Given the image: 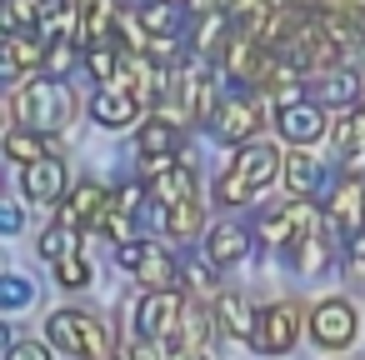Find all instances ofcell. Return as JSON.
<instances>
[{
  "label": "cell",
  "mask_w": 365,
  "mask_h": 360,
  "mask_svg": "<svg viewBox=\"0 0 365 360\" xmlns=\"http://www.w3.org/2000/svg\"><path fill=\"white\" fill-rule=\"evenodd\" d=\"M6 110H11V120H21V125H31V130H61L66 125V115H71V101H66V91H61V81H36V86H26V91H11V101H6Z\"/></svg>",
  "instance_id": "1"
},
{
  "label": "cell",
  "mask_w": 365,
  "mask_h": 360,
  "mask_svg": "<svg viewBox=\"0 0 365 360\" xmlns=\"http://www.w3.org/2000/svg\"><path fill=\"white\" fill-rule=\"evenodd\" d=\"M51 345L56 350H66V355H86V360H106L110 355V345H115V335L96 320V315H81V310H56L51 315Z\"/></svg>",
  "instance_id": "2"
},
{
  "label": "cell",
  "mask_w": 365,
  "mask_h": 360,
  "mask_svg": "<svg viewBox=\"0 0 365 360\" xmlns=\"http://www.w3.org/2000/svg\"><path fill=\"white\" fill-rule=\"evenodd\" d=\"M180 320H185V295H180V290H170V285H155V290L135 305V330H140V335L175 340Z\"/></svg>",
  "instance_id": "3"
},
{
  "label": "cell",
  "mask_w": 365,
  "mask_h": 360,
  "mask_svg": "<svg viewBox=\"0 0 365 360\" xmlns=\"http://www.w3.org/2000/svg\"><path fill=\"white\" fill-rule=\"evenodd\" d=\"M295 340H300V305H295V300L265 305L260 320H255L250 345H255L260 355H285V350H295Z\"/></svg>",
  "instance_id": "4"
},
{
  "label": "cell",
  "mask_w": 365,
  "mask_h": 360,
  "mask_svg": "<svg viewBox=\"0 0 365 360\" xmlns=\"http://www.w3.org/2000/svg\"><path fill=\"white\" fill-rule=\"evenodd\" d=\"M115 265H120V270H130V275H135L140 285H150V290L175 280V260H170L160 245H145V240H135V235L115 245Z\"/></svg>",
  "instance_id": "5"
},
{
  "label": "cell",
  "mask_w": 365,
  "mask_h": 360,
  "mask_svg": "<svg viewBox=\"0 0 365 360\" xmlns=\"http://www.w3.org/2000/svg\"><path fill=\"white\" fill-rule=\"evenodd\" d=\"M205 125H210V135H215L220 145H245V140L260 130V106H255L250 96H225Z\"/></svg>",
  "instance_id": "6"
},
{
  "label": "cell",
  "mask_w": 365,
  "mask_h": 360,
  "mask_svg": "<svg viewBox=\"0 0 365 360\" xmlns=\"http://www.w3.org/2000/svg\"><path fill=\"white\" fill-rule=\"evenodd\" d=\"M355 330H360V315H355L350 300H320L310 310V340L325 345V350H345L355 340Z\"/></svg>",
  "instance_id": "7"
},
{
  "label": "cell",
  "mask_w": 365,
  "mask_h": 360,
  "mask_svg": "<svg viewBox=\"0 0 365 360\" xmlns=\"http://www.w3.org/2000/svg\"><path fill=\"white\" fill-rule=\"evenodd\" d=\"M325 220L345 235H355L365 225V175H345L335 190H330V205H325Z\"/></svg>",
  "instance_id": "8"
},
{
  "label": "cell",
  "mask_w": 365,
  "mask_h": 360,
  "mask_svg": "<svg viewBox=\"0 0 365 360\" xmlns=\"http://www.w3.org/2000/svg\"><path fill=\"white\" fill-rule=\"evenodd\" d=\"M275 125L290 145H310L325 130V110H320V101H290V106L275 110Z\"/></svg>",
  "instance_id": "9"
},
{
  "label": "cell",
  "mask_w": 365,
  "mask_h": 360,
  "mask_svg": "<svg viewBox=\"0 0 365 360\" xmlns=\"http://www.w3.org/2000/svg\"><path fill=\"white\" fill-rule=\"evenodd\" d=\"M21 190H26V200H36V205L61 200V190H66V165H61L56 155H41V160L21 165Z\"/></svg>",
  "instance_id": "10"
},
{
  "label": "cell",
  "mask_w": 365,
  "mask_h": 360,
  "mask_svg": "<svg viewBox=\"0 0 365 360\" xmlns=\"http://www.w3.org/2000/svg\"><path fill=\"white\" fill-rule=\"evenodd\" d=\"M91 115H96V125L120 130V125H130V120L140 115V96H135V91H125V86H106V91H96Z\"/></svg>",
  "instance_id": "11"
},
{
  "label": "cell",
  "mask_w": 365,
  "mask_h": 360,
  "mask_svg": "<svg viewBox=\"0 0 365 360\" xmlns=\"http://www.w3.org/2000/svg\"><path fill=\"white\" fill-rule=\"evenodd\" d=\"M106 210H110V195H106V185L86 175V180L71 190V200H66V215H61V220H71V225L91 230V225H101V220H106Z\"/></svg>",
  "instance_id": "12"
},
{
  "label": "cell",
  "mask_w": 365,
  "mask_h": 360,
  "mask_svg": "<svg viewBox=\"0 0 365 360\" xmlns=\"http://www.w3.org/2000/svg\"><path fill=\"white\" fill-rule=\"evenodd\" d=\"M230 170H235V175H245L255 190H265V185H270V180L285 170V160H280L270 145H250V140H245V145H235V160H230Z\"/></svg>",
  "instance_id": "13"
},
{
  "label": "cell",
  "mask_w": 365,
  "mask_h": 360,
  "mask_svg": "<svg viewBox=\"0 0 365 360\" xmlns=\"http://www.w3.org/2000/svg\"><path fill=\"white\" fill-rule=\"evenodd\" d=\"M245 250H250V230H245L240 220H220V225L205 230V255H210V265H240Z\"/></svg>",
  "instance_id": "14"
},
{
  "label": "cell",
  "mask_w": 365,
  "mask_h": 360,
  "mask_svg": "<svg viewBox=\"0 0 365 360\" xmlns=\"http://www.w3.org/2000/svg\"><path fill=\"white\" fill-rule=\"evenodd\" d=\"M310 81H315V101L320 106H355L360 101V71L355 66H330V71H320Z\"/></svg>",
  "instance_id": "15"
},
{
  "label": "cell",
  "mask_w": 365,
  "mask_h": 360,
  "mask_svg": "<svg viewBox=\"0 0 365 360\" xmlns=\"http://www.w3.org/2000/svg\"><path fill=\"white\" fill-rule=\"evenodd\" d=\"M46 46L51 41H41V36H31V31H6V81H16L21 71H41L46 66Z\"/></svg>",
  "instance_id": "16"
},
{
  "label": "cell",
  "mask_w": 365,
  "mask_h": 360,
  "mask_svg": "<svg viewBox=\"0 0 365 360\" xmlns=\"http://www.w3.org/2000/svg\"><path fill=\"white\" fill-rule=\"evenodd\" d=\"M255 320H260V315H255L240 295H230V290L215 295V330H220V335H230V340H250V335H255Z\"/></svg>",
  "instance_id": "17"
},
{
  "label": "cell",
  "mask_w": 365,
  "mask_h": 360,
  "mask_svg": "<svg viewBox=\"0 0 365 360\" xmlns=\"http://www.w3.org/2000/svg\"><path fill=\"white\" fill-rule=\"evenodd\" d=\"M160 225H165L170 240H195L200 225H205V210H200L195 195H185V200H175V205H160Z\"/></svg>",
  "instance_id": "18"
},
{
  "label": "cell",
  "mask_w": 365,
  "mask_h": 360,
  "mask_svg": "<svg viewBox=\"0 0 365 360\" xmlns=\"http://www.w3.org/2000/svg\"><path fill=\"white\" fill-rule=\"evenodd\" d=\"M51 150H61V140H46V130H31V125L6 130V155H11L16 165H31V160H41V155H51Z\"/></svg>",
  "instance_id": "19"
},
{
  "label": "cell",
  "mask_w": 365,
  "mask_h": 360,
  "mask_svg": "<svg viewBox=\"0 0 365 360\" xmlns=\"http://www.w3.org/2000/svg\"><path fill=\"white\" fill-rule=\"evenodd\" d=\"M150 185V200H160V205H175V200H185V195H195V170L180 160V165H170L165 175H155V180H145Z\"/></svg>",
  "instance_id": "20"
},
{
  "label": "cell",
  "mask_w": 365,
  "mask_h": 360,
  "mask_svg": "<svg viewBox=\"0 0 365 360\" xmlns=\"http://www.w3.org/2000/svg\"><path fill=\"white\" fill-rule=\"evenodd\" d=\"M255 235H260V245L265 250H285V245H295V215H290V205L285 210H260V220H255Z\"/></svg>",
  "instance_id": "21"
},
{
  "label": "cell",
  "mask_w": 365,
  "mask_h": 360,
  "mask_svg": "<svg viewBox=\"0 0 365 360\" xmlns=\"http://www.w3.org/2000/svg\"><path fill=\"white\" fill-rule=\"evenodd\" d=\"M175 145H180V120H170L165 110L150 115L145 130H140V155H170Z\"/></svg>",
  "instance_id": "22"
},
{
  "label": "cell",
  "mask_w": 365,
  "mask_h": 360,
  "mask_svg": "<svg viewBox=\"0 0 365 360\" xmlns=\"http://www.w3.org/2000/svg\"><path fill=\"white\" fill-rule=\"evenodd\" d=\"M280 180H285V190H290V195H310V190L320 185V165H315V160H310V155L295 145V150L285 155V170H280Z\"/></svg>",
  "instance_id": "23"
},
{
  "label": "cell",
  "mask_w": 365,
  "mask_h": 360,
  "mask_svg": "<svg viewBox=\"0 0 365 360\" xmlns=\"http://www.w3.org/2000/svg\"><path fill=\"white\" fill-rule=\"evenodd\" d=\"M330 260V250H325V240H320V230H305V235H295V255H290V265L295 270H320Z\"/></svg>",
  "instance_id": "24"
},
{
  "label": "cell",
  "mask_w": 365,
  "mask_h": 360,
  "mask_svg": "<svg viewBox=\"0 0 365 360\" xmlns=\"http://www.w3.org/2000/svg\"><path fill=\"white\" fill-rule=\"evenodd\" d=\"M76 230L81 225H71V220H61V225H51L46 235H41V255L56 265V260H66V255H76Z\"/></svg>",
  "instance_id": "25"
},
{
  "label": "cell",
  "mask_w": 365,
  "mask_h": 360,
  "mask_svg": "<svg viewBox=\"0 0 365 360\" xmlns=\"http://www.w3.org/2000/svg\"><path fill=\"white\" fill-rule=\"evenodd\" d=\"M76 46H81V41H66V36H61V41H51V46H46V66H41V71H46L51 81H66V76L76 71Z\"/></svg>",
  "instance_id": "26"
},
{
  "label": "cell",
  "mask_w": 365,
  "mask_h": 360,
  "mask_svg": "<svg viewBox=\"0 0 365 360\" xmlns=\"http://www.w3.org/2000/svg\"><path fill=\"white\" fill-rule=\"evenodd\" d=\"M210 330H215V310H190V305H185V320H180L175 340H180V345H205Z\"/></svg>",
  "instance_id": "27"
},
{
  "label": "cell",
  "mask_w": 365,
  "mask_h": 360,
  "mask_svg": "<svg viewBox=\"0 0 365 360\" xmlns=\"http://www.w3.org/2000/svg\"><path fill=\"white\" fill-rule=\"evenodd\" d=\"M135 16H140V26L150 36H175V6L170 0H150V6H140Z\"/></svg>",
  "instance_id": "28"
},
{
  "label": "cell",
  "mask_w": 365,
  "mask_h": 360,
  "mask_svg": "<svg viewBox=\"0 0 365 360\" xmlns=\"http://www.w3.org/2000/svg\"><path fill=\"white\" fill-rule=\"evenodd\" d=\"M215 195H220V205H230V210H240L250 195H255V185L245 180V175H235V170H225L220 180H215Z\"/></svg>",
  "instance_id": "29"
},
{
  "label": "cell",
  "mask_w": 365,
  "mask_h": 360,
  "mask_svg": "<svg viewBox=\"0 0 365 360\" xmlns=\"http://www.w3.org/2000/svg\"><path fill=\"white\" fill-rule=\"evenodd\" d=\"M56 280L66 290H81V285H91V265L81 255H66V260H56Z\"/></svg>",
  "instance_id": "30"
},
{
  "label": "cell",
  "mask_w": 365,
  "mask_h": 360,
  "mask_svg": "<svg viewBox=\"0 0 365 360\" xmlns=\"http://www.w3.org/2000/svg\"><path fill=\"white\" fill-rule=\"evenodd\" d=\"M125 360H170V350H165V340H155V335H135Z\"/></svg>",
  "instance_id": "31"
},
{
  "label": "cell",
  "mask_w": 365,
  "mask_h": 360,
  "mask_svg": "<svg viewBox=\"0 0 365 360\" xmlns=\"http://www.w3.org/2000/svg\"><path fill=\"white\" fill-rule=\"evenodd\" d=\"M6 360H51V345L46 340H11Z\"/></svg>",
  "instance_id": "32"
},
{
  "label": "cell",
  "mask_w": 365,
  "mask_h": 360,
  "mask_svg": "<svg viewBox=\"0 0 365 360\" xmlns=\"http://www.w3.org/2000/svg\"><path fill=\"white\" fill-rule=\"evenodd\" d=\"M170 165H180L175 150H170V155H140V180H155V175H165Z\"/></svg>",
  "instance_id": "33"
},
{
  "label": "cell",
  "mask_w": 365,
  "mask_h": 360,
  "mask_svg": "<svg viewBox=\"0 0 365 360\" xmlns=\"http://www.w3.org/2000/svg\"><path fill=\"white\" fill-rule=\"evenodd\" d=\"M180 280H185L190 290H200V295H210V290H215V275H210L205 265H185V270H180Z\"/></svg>",
  "instance_id": "34"
},
{
  "label": "cell",
  "mask_w": 365,
  "mask_h": 360,
  "mask_svg": "<svg viewBox=\"0 0 365 360\" xmlns=\"http://www.w3.org/2000/svg\"><path fill=\"white\" fill-rule=\"evenodd\" d=\"M350 280L365 285V230H355V240H350Z\"/></svg>",
  "instance_id": "35"
},
{
  "label": "cell",
  "mask_w": 365,
  "mask_h": 360,
  "mask_svg": "<svg viewBox=\"0 0 365 360\" xmlns=\"http://www.w3.org/2000/svg\"><path fill=\"white\" fill-rule=\"evenodd\" d=\"M26 300H31V285H26L21 275H11V280H6V305L16 310V305H26Z\"/></svg>",
  "instance_id": "36"
},
{
  "label": "cell",
  "mask_w": 365,
  "mask_h": 360,
  "mask_svg": "<svg viewBox=\"0 0 365 360\" xmlns=\"http://www.w3.org/2000/svg\"><path fill=\"white\" fill-rule=\"evenodd\" d=\"M170 360H210V355H205V345H180V350H170Z\"/></svg>",
  "instance_id": "37"
},
{
  "label": "cell",
  "mask_w": 365,
  "mask_h": 360,
  "mask_svg": "<svg viewBox=\"0 0 365 360\" xmlns=\"http://www.w3.org/2000/svg\"><path fill=\"white\" fill-rule=\"evenodd\" d=\"M220 6H230V0H220Z\"/></svg>",
  "instance_id": "38"
},
{
  "label": "cell",
  "mask_w": 365,
  "mask_h": 360,
  "mask_svg": "<svg viewBox=\"0 0 365 360\" xmlns=\"http://www.w3.org/2000/svg\"><path fill=\"white\" fill-rule=\"evenodd\" d=\"M106 360H110V355H106Z\"/></svg>",
  "instance_id": "39"
}]
</instances>
